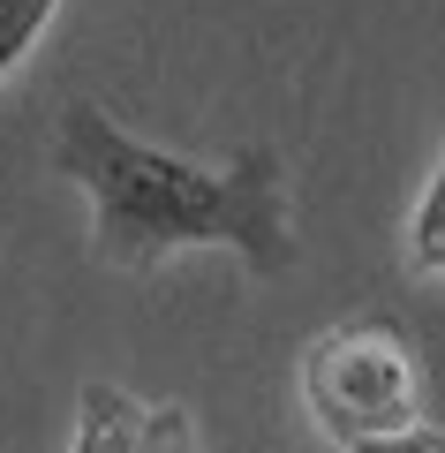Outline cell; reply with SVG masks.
<instances>
[{
    "mask_svg": "<svg viewBox=\"0 0 445 453\" xmlns=\"http://www.w3.org/2000/svg\"><path fill=\"white\" fill-rule=\"evenodd\" d=\"M53 159L61 174H76L91 189L98 211V250L113 265H151L174 257V250H234L249 273H287L295 265V226H287V166L280 151L249 144L226 166L181 159L128 136L106 106H68L61 136H53Z\"/></svg>",
    "mask_w": 445,
    "mask_h": 453,
    "instance_id": "6da1fadb",
    "label": "cell"
},
{
    "mask_svg": "<svg viewBox=\"0 0 445 453\" xmlns=\"http://www.w3.org/2000/svg\"><path fill=\"white\" fill-rule=\"evenodd\" d=\"M303 401L340 446L408 431L423 416V371H415L408 333L393 318H378V310L318 333L303 356Z\"/></svg>",
    "mask_w": 445,
    "mask_h": 453,
    "instance_id": "7a4b0ae2",
    "label": "cell"
},
{
    "mask_svg": "<svg viewBox=\"0 0 445 453\" xmlns=\"http://www.w3.org/2000/svg\"><path fill=\"white\" fill-rule=\"evenodd\" d=\"M151 408L121 386H83V416H76V453H136Z\"/></svg>",
    "mask_w": 445,
    "mask_h": 453,
    "instance_id": "3957f363",
    "label": "cell"
},
{
    "mask_svg": "<svg viewBox=\"0 0 445 453\" xmlns=\"http://www.w3.org/2000/svg\"><path fill=\"white\" fill-rule=\"evenodd\" d=\"M408 265L415 273H445V159H438V174H430L423 204L408 219Z\"/></svg>",
    "mask_w": 445,
    "mask_h": 453,
    "instance_id": "277c9868",
    "label": "cell"
},
{
    "mask_svg": "<svg viewBox=\"0 0 445 453\" xmlns=\"http://www.w3.org/2000/svg\"><path fill=\"white\" fill-rule=\"evenodd\" d=\"M53 8H61V0H0V76L38 46V31L53 23Z\"/></svg>",
    "mask_w": 445,
    "mask_h": 453,
    "instance_id": "5b68a950",
    "label": "cell"
},
{
    "mask_svg": "<svg viewBox=\"0 0 445 453\" xmlns=\"http://www.w3.org/2000/svg\"><path fill=\"white\" fill-rule=\"evenodd\" d=\"M136 453H204V438H196V416L181 401H159L151 408V423H143V446Z\"/></svg>",
    "mask_w": 445,
    "mask_h": 453,
    "instance_id": "8992f818",
    "label": "cell"
},
{
    "mask_svg": "<svg viewBox=\"0 0 445 453\" xmlns=\"http://www.w3.org/2000/svg\"><path fill=\"white\" fill-rule=\"evenodd\" d=\"M348 453H445V423H423V416H415L408 431L363 438V446H348Z\"/></svg>",
    "mask_w": 445,
    "mask_h": 453,
    "instance_id": "52a82bcc",
    "label": "cell"
}]
</instances>
